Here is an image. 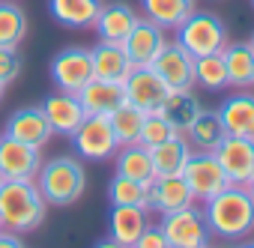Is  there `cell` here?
<instances>
[{
  "label": "cell",
  "instance_id": "25",
  "mask_svg": "<svg viewBox=\"0 0 254 248\" xmlns=\"http://www.w3.org/2000/svg\"><path fill=\"white\" fill-rule=\"evenodd\" d=\"M138 24V15L132 6L126 3H111V6H102L93 30L99 33L102 42H123L126 36L132 33V27Z\"/></svg>",
  "mask_w": 254,
  "mask_h": 248
},
{
  "label": "cell",
  "instance_id": "8",
  "mask_svg": "<svg viewBox=\"0 0 254 248\" xmlns=\"http://www.w3.org/2000/svg\"><path fill=\"white\" fill-rule=\"evenodd\" d=\"M215 162L221 165L230 186H245L254 174V138H236L224 135V141L212 150Z\"/></svg>",
  "mask_w": 254,
  "mask_h": 248
},
{
  "label": "cell",
  "instance_id": "35",
  "mask_svg": "<svg viewBox=\"0 0 254 248\" xmlns=\"http://www.w3.org/2000/svg\"><path fill=\"white\" fill-rule=\"evenodd\" d=\"M132 248H171V245H168V239H165L159 224H147V230L138 236V242Z\"/></svg>",
  "mask_w": 254,
  "mask_h": 248
},
{
  "label": "cell",
  "instance_id": "10",
  "mask_svg": "<svg viewBox=\"0 0 254 248\" xmlns=\"http://www.w3.org/2000/svg\"><path fill=\"white\" fill-rule=\"evenodd\" d=\"M123 90H126V102L141 108L144 114H153L162 108V102L168 99L171 87L150 69V66H135L129 72V78L123 81Z\"/></svg>",
  "mask_w": 254,
  "mask_h": 248
},
{
  "label": "cell",
  "instance_id": "5",
  "mask_svg": "<svg viewBox=\"0 0 254 248\" xmlns=\"http://www.w3.org/2000/svg\"><path fill=\"white\" fill-rule=\"evenodd\" d=\"M159 227H162L171 248H209L212 245V233L206 227V218L200 209H194V203L186 209L162 215Z\"/></svg>",
  "mask_w": 254,
  "mask_h": 248
},
{
  "label": "cell",
  "instance_id": "17",
  "mask_svg": "<svg viewBox=\"0 0 254 248\" xmlns=\"http://www.w3.org/2000/svg\"><path fill=\"white\" fill-rule=\"evenodd\" d=\"M221 126L227 135L236 138H254V93L236 90L233 96H227L218 108Z\"/></svg>",
  "mask_w": 254,
  "mask_h": 248
},
{
  "label": "cell",
  "instance_id": "27",
  "mask_svg": "<svg viewBox=\"0 0 254 248\" xmlns=\"http://www.w3.org/2000/svg\"><path fill=\"white\" fill-rule=\"evenodd\" d=\"M189 138H191V147L197 150V153H212L221 141H224V126H221V117H218V111H200L197 114V120L189 126V132H186Z\"/></svg>",
  "mask_w": 254,
  "mask_h": 248
},
{
  "label": "cell",
  "instance_id": "28",
  "mask_svg": "<svg viewBox=\"0 0 254 248\" xmlns=\"http://www.w3.org/2000/svg\"><path fill=\"white\" fill-rule=\"evenodd\" d=\"M144 111L129 105V102H123L117 111L108 114L111 120V129H114V138L120 147H129V144H138L141 141V129H144Z\"/></svg>",
  "mask_w": 254,
  "mask_h": 248
},
{
  "label": "cell",
  "instance_id": "18",
  "mask_svg": "<svg viewBox=\"0 0 254 248\" xmlns=\"http://www.w3.org/2000/svg\"><path fill=\"white\" fill-rule=\"evenodd\" d=\"M78 102L84 105L87 114H111L126 102V90L120 81H105V78H90L78 93Z\"/></svg>",
  "mask_w": 254,
  "mask_h": 248
},
{
  "label": "cell",
  "instance_id": "33",
  "mask_svg": "<svg viewBox=\"0 0 254 248\" xmlns=\"http://www.w3.org/2000/svg\"><path fill=\"white\" fill-rule=\"evenodd\" d=\"M174 135H180L171 123L159 114V111H153V114H147L144 117V129H141V141L138 144H144L147 150L150 147H156V144H162V141H168V138H174Z\"/></svg>",
  "mask_w": 254,
  "mask_h": 248
},
{
  "label": "cell",
  "instance_id": "2",
  "mask_svg": "<svg viewBox=\"0 0 254 248\" xmlns=\"http://www.w3.org/2000/svg\"><path fill=\"white\" fill-rule=\"evenodd\" d=\"M45 197L36 180H3L0 183V221L6 230L27 233L45 218Z\"/></svg>",
  "mask_w": 254,
  "mask_h": 248
},
{
  "label": "cell",
  "instance_id": "36",
  "mask_svg": "<svg viewBox=\"0 0 254 248\" xmlns=\"http://www.w3.org/2000/svg\"><path fill=\"white\" fill-rule=\"evenodd\" d=\"M0 248H24V242L18 239L15 230H3V227H0Z\"/></svg>",
  "mask_w": 254,
  "mask_h": 248
},
{
  "label": "cell",
  "instance_id": "40",
  "mask_svg": "<svg viewBox=\"0 0 254 248\" xmlns=\"http://www.w3.org/2000/svg\"><path fill=\"white\" fill-rule=\"evenodd\" d=\"M3 93H6V84H3V81H0V102H3Z\"/></svg>",
  "mask_w": 254,
  "mask_h": 248
},
{
  "label": "cell",
  "instance_id": "42",
  "mask_svg": "<svg viewBox=\"0 0 254 248\" xmlns=\"http://www.w3.org/2000/svg\"><path fill=\"white\" fill-rule=\"evenodd\" d=\"M251 48H254V36H251Z\"/></svg>",
  "mask_w": 254,
  "mask_h": 248
},
{
  "label": "cell",
  "instance_id": "1",
  "mask_svg": "<svg viewBox=\"0 0 254 248\" xmlns=\"http://www.w3.org/2000/svg\"><path fill=\"white\" fill-rule=\"evenodd\" d=\"M203 218L212 236L239 242L254 230V200L245 191V186H227L224 191L206 200Z\"/></svg>",
  "mask_w": 254,
  "mask_h": 248
},
{
  "label": "cell",
  "instance_id": "23",
  "mask_svg": "<svg viewBox=\"0 0 254 248\" xmlns=\"http://www.w3.org/2000/svg\"><path fill=\"white\" fill-rule=\"evenodd\" d=\"M144 18L162 30H177L186 18L197 12V0H141Z\"/></svg>",
  "mask_w": 254,
  "mask_h": 248
},
{
  "label": "cell",
  "instance_id": "31",
  "mask_svg": "<svg viewBox=\"0 0 254 248\" xmlns=\"http://www.w3.org/2000/svg\"><path fill=\"white\" fill-rule=\"evenodd\" d=\"M147 186L150 183H138V180L117 174L108 186V200L111 206H144L147 209Z\"/></svg>",
  "mask_w": 254,
  "mask_h": 248
},
{
  "label": "cell",
  "instance_id": "24",
  "mask_svg": "<svg viewBox=\"0 0 254 248\" xmlns=\"http://www.w3.org/2000/svg\"><path fill=\"white\" fill-rule=\"evenodd\" d=\"M224 69H227V87L245 90L254 84V48L251 42H227L221 48Z\"/></svg>",
  "mask_w": 254,
  "mask_h": 248
},
{
  "label": "cell",
  "instance_id": "15",
  "mask_svg": "<svg viewBox=\"0 0 254 248\" xmlns=\"http://www.w3.org/2000/svg\"><path fill=\"white\" fill-rule=\"evenodd\" d=\"M165 42H168V36H165L162 27H156V24L147 21V18H138V24L132 27V33L126 36L120 45H123L126 54H129L132 66H150V63L156 60V54L162 51Z\"/></svg>",
  "mask_w": 254,
  "mask_h": 248
},
{
  "label": "cell",
  "instance_id": "22",
  "mask_svg": "<svg viewBox=\"0 0 254 248\" xmlns=\"http://www.w3.org/2000/svg\"><path fill=\"white\" fill-rule=\"evenodd\" d=\"M191 156V144L183 135H174L156 147H150V159H153V177H180L186 162Z\"/></svg>",
  "mask_w": 254,
  "mask_h": 248
},
{
  "label": "cell",
  "instance_id": "39",
  "mask_svg": "<svg viewBox=\"0 0 254 248\" xmlns=\"http://www.w3.org/2000/svg\"><path fill=\"white\" fill-rule=\"evenodd\" d=\"M245 191H248V194H251V200H254V174L248 177V183H245Z\"/></svg>",
  "mask_w": 254,
  "mask_h": 248
},
{
  "label": "cell",
  "instance_id": "16",
  "mask_svg": "<svg viewBox=\"0 0 254 248\" xmlns=\"http://www.w3.org/2000/svg\"><path fill=\"white\" fill-rule=\"evenodd\" d=\"M51 126H48V120L42 114V108H21L15 111L9 120H6V138H15L21 144H30L36 150H42L48 141H51Z\"/></svg>",
  "mask_w": 254,
  "mask_h": 248
},
{
  "label": "cell",
  "instance_id": "41",
  "mask_svg": "<svg viewBox=\"0 0 254 248\" xmlns=\"http://www.w3.org/2000/svg\"><path fill=\"white\" fill-rule=\"evenodd\" d=\"M239 248H254V242H242V245H239Z\"/></svg>",
  "mask_w": 254,
  "mask_h": 248
},
{
  "label": "cell",
  "instance_id": "37",
  "mask_svg": "<svg viewBox=\"0 0 254 248\" xmlns=\"http://www.w3.org/2000/svg\"><path fill=\"white\" fill-rule=\"evenodd\" d=\"M93 248H126V245H120L117 239H111V236H108V239H99Z\"/></svg>",
  "mask_w": 254,
  "mask_h": 248
},
{
  "label": "cell",
  "instance_id": "30",
  "mask_svg": "<svg viewBox=\"0 0 254 248\" xmlns=\"http://www.w3.org/2000/svg\"><path fill=\"white\" fill-rule=\"evenodd\" d=\"M24 36H27V15H24V9L9 3V0H0V45L18 48Z\"/></svg>",
  "mask_w": 254,
  "mask_h": 248
},
{
  "label": "cell",
  "instance_id": "20",
  "mask_svg": "<svg viewBox=\"0 0 254 248\" xmlns=\"http://www.w3.org/2000/svg\"><path fill=\"white\" fill-rule=\"evenodd\" d=\"M147 224H150V218H147V209L144 206H111L108 236L117 239L126 248H132L138 242V236L147 230Z\"/></svg>",
  "mask_w": 254,
  "mask_h": 248
},
{
  "label": "cell",
  "instance_id": "26",
  "mask_svg": "<svg viewBox=\"0 0 254 248\" xmlns=\"http://www.w3.org/2000/svg\"><path fill=\"white\" fill-rule=\"evenodd\" d=\"M200 111H203V105L197 102V96H194L191 90H171L168 99H165L162 108H159V114L171 123V126H174L180 135L189 132V126L197 120Z\"/></svg>",
  "mask_w": 254,
  "mask_h": 248
},
{
  "label": "cell",
  "instance_id": "32",
  "mask_svg": "<svg viewBox=\"0 0 254 248\" xmlns=\"http://www.w3.org/2000/svg\"><path fill=\"white\" fill-rule=\"evenodd\" d=\"M194 84H200L206 90H224L227 87V69H224L221 51L194 57Z\"/></svg>",
  "mask_w": 254,
  "mask_h": 248
},
{
  "label": "cell",
  "instance_id": "7",
  "mask_svg": "<svg viewBox=\"0 0 254 248\" xmlns=\"http://www.w3.org/2000/svg\"><path fill=\"white\" fill-rule=\"evenodd\" d=\"M183 180L191 188L194 200H203V203L230 186L212 153H191L189 162H186V168H183Z\"/></svg>",
  "mask_w": 254,
  "mask_h": 248
},
{
  "label": "cell",
  "instance_id": "43",
  "mask_svg": "<svg viewBox=\"0 0 254 248\" xmlns=\"http://www.w3.org/2000/svg\"><path fill=\"white\" fill-rule=\"evenodd\" d=\"M0 227H3V221H0Z\"/></svg>",
  "mask_w": 254,
  "mask_h": 248
},
{
  "label": "cell",
  "instance_id": "19",
  "mask_svg": "<svg viewBox=\"0 0 254 248\" xmlns=\"http://www.w3.org/2000/svg\"><path fill=\"white\" fill-rule=\"evenodd\" d=\"M90 60H93V78H105V81H126L129 72L135 69L129 54L123 51L120 42H102L96 48H90Z\"/></svg>",
  "mask_w": 254,
  "mask_h": 248
},
{
  "label": "cell",
  "instance_id": "29",
  "mask_svg": "<svg viewBox=\"0 0 254 248\" xmlns=\"http://www.w3.org/2000/svg\"><path fill=\"white\" fill-rule=\"evenodd\" d=\"M117 174L120 177H129L138 183H150L153 180V159L150 150L144 144H129V147H120L117 150Z\"/></svg>",
  "mask_w": 254,
  "mask_h": 248
},
{
  "label": "cell",
  "instance_id": "38",
  "mask_svg": "<svg viewBox=\"0 0 254 248\" xmlns=\"http://www.w3.org/2000/svg\"><path fill=\"white\" fill-rule=\"evenodd\" d=\"M209 248H239V242H227V239H221V245H209Z\"/></svg>",
  "mask_w": 254,
  "mask_h": 248
},
{
  "label": "cell",
  "instance_id": "34",
  "mask_svg": "<svg viewBox=\"0 0 254 248\" xmlns=\"http://www.w3.org/2000/svg\"><path fill=\"white\" fill-rule=\"evenodd\" d=\"M18 75H21V57H18V48L0 45V81H3V84H12Z\"/></svg>",
  "mask_w": 254,
  "mask_h": 248
},
{
  "label": "cell",
  "instance_id": "4",
  "mask_svg": "<svg viewBox=\"0 0 254 248\" xmlns=\"http://www.w3.org/2000/svg\"><path fill=\"white\" fill-rule=\"evenodd\" d=\"M177 42L191 54V57H203V54H218L227 45V27L218 15L212 12H194L191 18H186L177 27Z\"/></svg>",
  "mask_w": 254,
  "mask_h": 248
},
{
  "label": "cell",
  "instance_id": "9",
  "mask_svg": "<svg viewBox=\"0 0 254 248\" xmlns=\"http://www.w3.org/2000/svg\"><path fill=\"white\" fill-rule=\"evenodd\" d=\"M150 69L171 87V90H191L194 87V57L180 42H165Z\"/></svg>",
  "mask_w": 254,
  "mask_h": 248
},
{
  "label": "cell",
  "instance_id": "21",
  "mask_svg": "<svg viewBox=\"0 0 254 248\" xmlns=\"http://www.w3.org/2000/svg\"><path fill=\"white\" fill-rule=\"evenodd\" d=\"M102 0H48V12L54 21H60L63 27L72 30H87L96 24L99 12H102Z\"/></svg>",
  "mask_w": 254,
  "mask_h": 248
},
{
  "label": "cell",
  "instance_id": "3",
  "mask_svg": "<svg viewBox=\"0 0 254 248\" xmlns=\"http://www.w3.org/2000/svg\"><path fill=\"white\" fill-rule=\"evenodd\" d=\"M36 186L45 197V203L54 206H69L75 203L84 188H87V174L84 165L72 156H57L51 162H42L39 174H36Z\"/></svg>",
  "mask_w": 254,
  "mask_h": 248
},
{
  "label": "cell",
  "instance_id": "44",
  "mask_svg": "<svg viewBox=\"0 0 254 248\" xmlns=\"http://www.w3.org/2000/svg\"><path fill=\"white\" fill-rule=\"evenodd\" d=\"M0 183H3V177H0Z\"/></svg>",
  "mask_w": 254,
  "mask_h": 248
},
{
  "label": "cell",
  "instance_id": "6",
  "mask_svg": "<svg viewBox=\"0 0 254 248\" xmlns=\"http://www.w3.org/2000/svg\"><path fill=\"white\" fill-rule=\"evenodd\" d=\"M72 144L84 159H93V162L111 159L120 150V144L114 138V129H111V120L105 114H87L84 123L72 135Z\"/></svg>",
  "mask_w": 254,
  "mask_h": 248
},
{
  "label": "cell",
  "instance_id": "13",
  "mask_svg": "<svg viewBox=\"0 0 254 248\" xmlns=\"http://www.w3.org/2000/svg\"><path fill=\"white\" fill-rule=\"evenodd\" d=\"M39 108H42V114H45V120H48L51 132H54V135H66V138L75 135V129L81 126L84 117H87V111H84V105L78 102V96H75V93H63V90L51 93Z\"/></svg>",
  "mask_w": 254,
  "mask_h": 248
},
{
  "label": "cell",
  "instance_id": "11",
  "mask_svg": "<svg viewBox=\"0 0 254 248\" xmlns=\"http://www.w3.org/2000/svg\"><path fill=\"white\" fill-rule=\"evenodd\" d=\"M90 78H93L90 48H63L51 60V81L63 93H78Z\"/></svg>",
  "mask_w": 254,
  "mask_h": 248
},
{
  "label": "cell",
  "instance_id": "12",
  "mask_svg": "<svg viewBox=\"0 0 254 248\" xmlns=\"http://www.w3.org/2000/svg\"><path fill=\"white\" fill-rule=\"evenodd\" d=\"M39 168H42V156L36 147L6 135L0 138V177L3 180H36Z\"/></svg>",
  "mask_w": 254,
  "mask_h": 248
},
{
  "label": "cell",
  "instance_id": "14",
  "mask_svg": "<svg viewBox=\"0 0 254 248\" xmlns=\"http://www.w3.org/2000/svg\"><path fill=\"white\" fill-rule=\"evenodd\" d=\"M191 203H194V194L186 186L183 174L180 177H153L147 186V209H156L159 215L186 209Z\"/></svg>",
  "mask_w": 254,
  "mask_h": 248
},
{
  "label": "cell",
  "instance_id": "45",
  "mask_svg": "<svg viewBox=\"0 0 254 248\" xmlns=\"http://www.w3.org/2000/svg\"><path fill=\"white\" fill-rule=\"evenodd\" d=\"M251 6H254V0H251Z\"/></svg>",
  "mask_w": 254,
  "mask_h": 248
}]
</instances>
